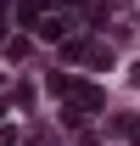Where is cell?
I'll use <instances>...</instances> for the list:
<instances>
[{"label":"cell","instance_id":"obj_1","mask_svg":"<svg viewBox=\"0 0 140 146\" xmlns=\"http://www.w3.org/2000/svg\"><path fill=\"white\" fill-rule=\"evenodd\" d=\"M39 34H45V39H62V34H67V17H39Z\"/></svg>","mask_w":140,"mask_h":146},{"label":"cell","instance_id":"obj_2","mask_svg":"<svg viewBox=\"0 0 140 146\" xmlns=\"http://www.w3.org/2000/svg\"><path fill=\"white\" fill-rule=\"evenodd\" d=\"M129 84H135V90H140V62H135V68H129Z\"/></svg>","mask_w":140,"mask_h":146}]
</instances>
